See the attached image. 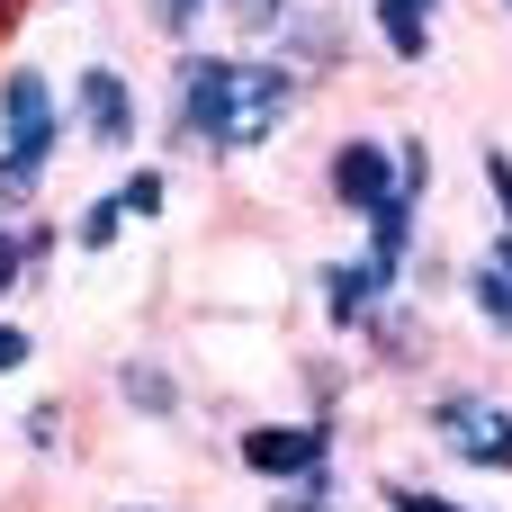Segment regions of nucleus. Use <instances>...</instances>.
Masks as SVG:
<instances>
[{"label": "nucleus", "instance_id": "0eeeda50", "mask_svg": "<svg viewBox=\"0 0 512 512\" xmlns=\"http://www.w3.org/2000/svg\"><path fill=\"white\" fill-rule=\"evenodd\" d=\"M324 189H333L351 216L387 207V198H396V144H378V135H342L333 162H324Z\"/></svg>", "mask_w": 512, "mask_h": 512}, {"label": "nucleus", "instance_id": "6e6552de", "mask_svg": "<svg viewBox=\"0 0 512 512\" xmlns=\"http://www.w3.org/2000/svg\"><path fill=\"white\" fill-rule=\"evenodd\" d=\"M360 225H369V243H360V252L405 288V270H414V252H423V198H405V189H396V198H387V207H369Z\"/></svg>", "mask_w": 512, "mask_h": 512}, {"label": "nucleus", "instance_id": "ddd939ff", "mask_svg": "<svg viewBox=\"0 0 512 512\" xmlns=\"http://www.w3.org/2000/svg\"><path fill=\"white\" fill-rule=\"evenodd\" d=\"M117 243H126V207H117V189H99L72 216V252H117Z\"/></svg>", "mask_w": 512, "mask_h": 512}, {"label": "nucleus", "instance_id": "2eb2a0df", "mask_svg": "<svg viewBox=\"0 0 512 512\" xmlns=\"http://www.w3.org/2000/svg\"><path fill=\"white\" fill-rule=\"evenodd\" d=\"M270 512H342L333 468H324V477H297V486H270Z\"/></svg>", "mask_w": 512, "mask_h": 512}, {"label": "nucleus", "instance_id": "4be33fe9", "mask_svg": "<svg viewBox=\"0 0 512 512\" xmlns=\"http://www.w3.org/2000/svg\"><path fill=\"white\" fill-rule=\"evenodd\" d=\"M18 9H27V0H0V36H9V27H18Z\"/></svg>", "mask_w": 512, "mask_h": 512}, {"label": "nucleus", "instance_id": "423d86ee", "mask_svg": "<svg viewBox=\"0 0 512 512\" xmlns=\"http://www.w3.org/2000/svg\"><path fill=\"white\" fill-rule=\"evenodd\" d=\"M315 288H324V315H333L342 333H369V342H378V333L405 315V288H396V279H387L369 252H351V261H324V270H315Z\"/></svg>", "mask_w": 512, "mask_h": 512}, {"label": "nucleus", "instance_id": "20e7f679", "mask_svg": "<svg viewBox=\"0 0 512 512\" xmlns=\"http://www.w3.org/2000/svg\"><path fill=\"white\" fill-rule=\"evenodd\" d=\"M234 459H243V477H261V486L324 477V468H333V423H324V414H297V423H243Z\"/></svg>", "mask_w": 512, "mask_h": 512}, {"label": "nucleus", "instance_id": "aec40b11", "mask_svg": "<svg viewBox=\"0 0 512 512\" xmlns=\"http://www.w3.org/2000/svg\"><path fill=\"white\" fill-rule=\"evenodd\" d=\"M216 9H234V18H243L252 36H279V18H288L297 0H216Z\"/></svg>", "mask_w": 512, "mask_h": 512}, {"label": "nucleus", "instance_id": "4468645a", "mask_svg": "<svg viewBox=\"0 0 512 512\" xmlns=\"http://www.w3.org/2000/svg\"><path fill=\"white\" fill-rule=\"evenodd\" d=\"M378 504L387 512H477V504H459V495H441V486H414V477H387Z\"/></svg>", "mask_w": 512, "mask_h": 512}, {"label": "nucleus", "instance_id": "9b49d317", "mask_svg": "<svg viewBox=\"0 0 512 512\" xmlns=\"http://www.w3.org/2000/svg\"><path fill=\"white\" fill-rule=\"evenodd\" d=\"M108 387H117V405H126V414H144V423H171V414H180V378H171L162 360H117V378H108Z\"/></svg>", "mask_w": 512, "mask_h": 512}, {"label": "nucleus", "instance_id": "f257e3e1", "mask_svg": "<svg viewBox=\"0 0 512 512\" xmlns=\"http://www.w3.org/2000/svg\"><path fill=\"white\" fill-rule=\"evenodd\" d=\"M171 144L207 153V162L234 153V54L180 45V63H171Z\"/></svg>", "mask_w": 512, "mask_h": 512}, {"label": "nucleus", "instance_id": "1a4fd4ad", "mask_svg": "<svg viewBox=\"0 0 512 512\" xmlns=\"http://www.w3.org/2000/svg\"><path fill=\"white\" fill-rule=\"evenodd\" d=\"M468 306H477V324L512 342V234H495L477 261H468Z\"/></svg>", "mask_w": 512, "mask_h": 512}, {"label": "nucleus", "instance_id": "7ed1b4c3", "mask_svg": "<svg viewBox=\"0 0 512 512\" xmlns=\"http://www.w3.org/2000/svg\"><path fill=\"white\" fill-rule=\"evenodd\" d=\"M306 72L279 63V54H234V153H261L297 108H306Z\"/></svg>", "mask_w": 512, "mask_h": 512}, {"label": "nucleus", "instance_id": "39448f33", "mask_svg": "<svg viewBox=\"0 0 512 512\" xmlns=\"http://www.w3.org/2000/svg\"><path fill=\"white\" fill-rule=\"evenodd\" d=\"M63 117H72V126L99 144V153H126V162H135V135H144V99H135V81H126L117 63H81V81H72Z\"/></svg>", "mask_w": 512, "mask_h": 512}, {"label": "nucleus", "instance_id": "f03ea898", "mask_svg": "<svg viewBox=\"0 0 512 512\" xmlns=\"http://www.w3.org/2000/svg\"><path fill=\"white\" fill-rule=\"evenodd\" d=\"M423 432H432L459 468L512 477V405H504V396H486V387H450V396L423 405Z\"/></svg>", "mask_w": 512, "mask_h": 512}, {"label": "nucleus", "instance_id": "f3484780", "mask_svg": "<svg viewBox=\"0 0 512 512\" xmlns=\"http://www.w3.org/2000/svg\"><path fill=\"white\" fill-rule=\"evenodd\" d=\"M18 432H27V450H36V459H54V450H63V405H54V396H45V405H27V423H18Z\"/></svg>", "mask_w": 512, "mask_h": 512}, {"label": "nucleus", "instance_id": "b1692460", "mask_svg": "<svg viewBox=\"0 0 512 512\" xmlns=\"http://www.w3.org/2000/svg\"><path fill=\"white\" fill-rule=\"evenodd\" d=\"M504 18H512V0H504Z\"/></svg>", "mask_w": 512, "mask_h": 512}, {"label": "nucleus", "instance_id": "a211bd4d", "mask_svg": "<svg viewBox=\"0 0 512 512\" xmlns=\"http://www.w3.org/2000/svg\"><path fill=\"white\" fill-rule=\"evenodd\" d=\"M477 171H486V198H495V216H504V234H512V153H504V144H486Z\"/></svg>", "mask_w": 512, "mask_h": 512}, {"label": "nucleus", "instance_id": "5701e85b", "mask_svg": "<svg viewBox=\"0 0 512 512\" xmlns=\"http://www.w3.org/2000/svg\"><path fill=\"white\" fill-rule=\"evenodd\" d=\"M117 512H153V504H117Z\"/></svg>", "mask_w": 512, "mask_h": 512}, {"label": "nucleus", "instance_id": "412c9836", "mask_svg": "<svg viewBox=\"0 0 512 512\" xmlns=\"http://www.w3.org/2000/svg\"><path fill=\"white\" fill-rule=\"evenodd\" d=\"M27 360H36V333H27L18 315H0V378H18Z\"/></svg>", "mask_w": 512, "mask_h": 512}, {"label": "nucleus", "instance_id": "6ab92c4d", "mask_svg": "<svg viewBox=\"0 0 512 512\" xmlns=\"http://www.w3.org/2000/svg\"><path fill=\"white\" fill-rule=\"evenodd\" d=\"M18 279H27V234L18 216H0V297H18Z\"/></svg>", "mask_w": 512, "mask_h": 512}, {"label": "nucleus", "instance_id": "f8f14e48", "mask_svg": "<svg viewBox=\"0 0 512 512\" xmlns=\"http://www.w3.org/2000/svg\"><path fill=\"white\" fill-rule=\"evenodd\" d=\"M117 207H126V225H162V207H171V180H162V162H135V171L117 180Z\"/></svg>", "mask_w": 512, "mask_h": 512}, {"label": "nucleus", "instance_id": "9d476101", "mask_svg": "<svg viewBox=\"0 0 512 512\" xmlns=\"http://www.w3.org/2000/svg\"><path fill=\"white\" fill-rule=\"evenodd\" d=\"M432 18H441V0H369V27H378V45L396 63H423L432 54Z\"/></svg>", "mask_w": 512, "mask_h": 512}, {"label": "nucleus", "instance_id": "dca6fc26", "mask_svg": "<svg viewBox=\"0 0 512 512\" xmlns=\"http://www.w3.org/2000/svg\"><path fill=\"white\" fill-rule=\"evenodd\" d=\"M396 189H405V198H423V189H432V144H423V135H405V144H396Z\"/></svg>", "mask_w": 512, "mask_h": 512}]
</instances>
